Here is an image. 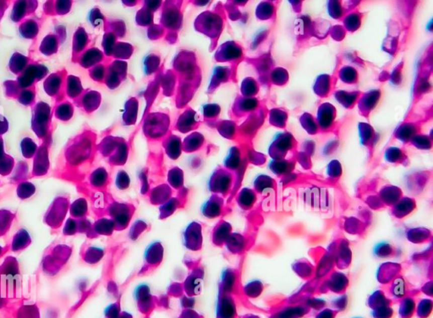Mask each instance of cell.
<instances>
[{
    "instance_id": "cell-1",
    "label": "cell",
    "mask_w": 433,
    "mask_h": 318,
    "mask_svg": "<svg viewBox=\"0 0 433 318\" xmlns=\"http://www.w3.org/2000/svg\"><path fill=\"white\" fill-rule=\"evenodd\" d=\"M68 206L69 204L66 199L57 198L46 214V224H48L51 227H59L66 215Z\"/></svg>"
},
{
    "instance_id": "cell-2",
    "label": "cell",
    "mask_w": 433,
    "mask_h": 318,
    "mask_svg": "<svg viewBox=\"0 0 433 318\" xmlns=\"http://www.w3.org/2000/svg\"><path fill=\"white\" fill-rule=\"evenodd\" d=\"M31 238L29 234L25 230H19L16 233V236H14L12 241V250L14 252L22 251L23 249L27 248V246L31 244Z\"/></svg>"
},
{
    "instance_id": "cell-3",
    "label": "cell",
    "mask_w": 433,
    "mask_h": 318,
    "mask_svg": "<svg viewBox=\"0 0 433 318\" xmlns=\"http://www.w3.org/2000/svg\"><path fill=\"white\" fill-rule=\"evenodd\" d=\"M14 220V214L7 210L0 211V236L8 232L11 223Z\"/></svg>"
},
{
    "instance_id": "cell-4",
    "label": "cell",
    "mask_w": 433,
    "mask_h": 318,
    "mask_svg": "<svg viewBox=\"0 0 433 318\" xmlns=\"http://www.w3.org/2000/svg\"><path fill=\"white\" fill-rule=\"evenodd\" d=\"M3 265V267H1V273L4 274L15 276L18 273V264L13 257H9V259L6 260Z\"/></svg>"
},
{
    "instance_id": "cell-5",
    "label": "cell",
    "mask_w": 433,
    "mask_h": 318,
    "mask_svg": "<svg viewBox=\"0 0 433 318\" xmlns=\"http://www.w3.org/2000/svg\"><path fill=\"white\" fill-rule=\"evenodd\" d=\"M86 213V203L83 199H80L74 201L70 207V214L71 216L80 218L82 217Z\"/></svg>"
},
{
    "instance_id": "cell-6",
    "label": "cell",
    "mask_w": 433,
    "mask_h": 318,
    "mask_svg": "<svg viewBox=\"0 0 433 318\" xmlns=\"http://www.w3.org/2000/svg\"><path fill=\"white\" fill-rule=\"evenodd\" d=\"M35 193V186L30 183H24L19 185L17 194L21 199H27Z\"/></svg>"
},
{
    "instance_id": "cell-7",
    "label": "cell",
    "mask_w": 433,
    "mask_h": 318,
    "mask_svg": "<svg viewBox=\"0 0 433 318\" xmlns=\"http://www.w3.org/2000/svg\"><path fill=\"white\" fill-rule=\"evenodd\" d=\"M76 230V223L74 222L72 219H69L64 226V234L65 236H70L75 233Z\"/></svg>"
},
{
    "instance_id": "cell-8",
    "label": "cell",
    "mask_w": 433,
    "mask_h": 318,
    "mask_svg": "<svg viewBox=\"0 0 433 318\" xmlns=\"http://www.w3.org/2000/svg\"><path fill=\"white\" fill-rule=\"evenodd\" d=\"M2 254H3V248L0 246V256Z\"/></svg>"
}]
</instances>
